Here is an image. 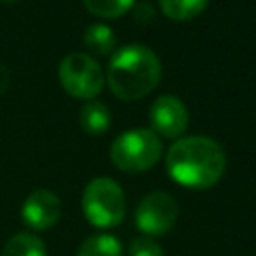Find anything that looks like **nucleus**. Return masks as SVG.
<instances>
[{
  "instance_id": "nucleus-1",
  "label": "nucleus",
  "mask_w": 256,
  "mask_h": 256,
  "mask_svg": "<svg viewBox=\"0 0 256 256\" xmlns=\"http://www.w3.org/2000/svg\"><path fill=\"white\" fill-rule=\"evenodd\" d=\"M166 170L180 186L204 190L222 178L226 154L222 146L208 136H184L168 148Z\"/></svg>"
},
{
  "instance_id": "nucleus-2",
  "label": "nucleus",
  "mask_w": 256,
  "mask_h": 256,
  "mask_svg": "<svg viewBox=\"0 0 256 256\" xmlns=\"http://www.w3.org/2000/svg\"><path fill=\"white\" fill-rule=\"evenodd\" d=\"M162 66L158 56L144 44H126L114 52L106 82L120 100H140L148 96L160 82Z\"/></svg>"
},
{
  "instance_id": "nucleus-3",
  "label": "nucleus",
  "mask_w": 256,
  "mask_h": 256,
  "mask_svg": "<svg viewBox=\"0 0 256 256\" xmlns=\"http://www.w3.org/2000/svg\"><path fill=\"white\" fill-rule=\"evenodd\" d=\"M162 156V140L150 128H134L114 138L110 160L122 172H146Z\"/></svg>"
},
{
  "instance_id": "nucleus-4",
  "label": "nucleus",
  "mask_w": 256,
  "mask_h": 256,
  "mask_svg": "<svg viewBox=\"0 0 256 256\" xmlns=\"http://www.w3.org/2000/svg\"><path fill=\"white\" fill-rule=\"evenodd\" d=\"M82 212L96 228H114L124 220L126 198L120 184L112 178L98 176L82 192Z\"/></svg>"
},
{
  "instance_id": "nucleus-5",
  "label": "nucleus",
  "mask_w": 256,
  "mask_h": 256,
  "mask_svg": "<svg viewBox=\"0 0 256 256\" xmlns=\"http://www.w3.org/2000/svg\"><path fill=\"white\" fill-rule=\"evenodd\" d=\"M58 78L62 88L80 100H92L104 88L100 64L84 52H72L64 56L58 66Z\"/></svg>"
},
{
  "instance_id": "nucleus-6",
  "label": "nucleus",
  "mask_w": 256,
  "mask_h": 256,
  "mask_svg": "<svg viewBox=\"0 0 256 256\" xmlns=\"http://www.w3.org/2000/svg\"><path fill=\"white\" fill-rule=\"evenodd\" d=\"M176 220H178V204L170 194L162 190L146 194L138 202L134 214V222L138 230L150 238L164 236L166 232H170Z\"/></svg>"
},
{
  "instance_id": "nucleus-7",
  "label": "nucleus",
  "mask_w": 256,
  "mask_h": 256,
  "mask_svg": "<svg viewBox=\"0 0 256 256\" xmlns=\"http://www.w3.org/2000/svg\"><path fill=\"white\" fill-rule=\"evenodd\" d=\"M150 124L152 130L166 138H178L188 126V110L184 102L174 94L158 96L150 106Z\"/></svg>"
},
{
  "instance_id": "nucleus-8",
  "label": "nucleus",
  "mask_w": 256,
  "mask_h": 256,
  "mask_svg": "<svg viewBox=\"0 0 256 256\" xmlns=\"http://www.w3.org/2000/svg\"><path fill=\"white\" fill-rule=\"evenodd\" d=\"M60 210H62L60 198L52 190L40 188L26 196V200L20 208V216L28 228L42 232V230L52 228L58 222Z\"/></svg>"
},
{
  "instance_id": "nucleus-9",
  "label": "nucleus",
  "mask_w": 256,
  "mask_h": 256,
  "mask_svg": "<svg viewBox=\"0 0 256 256\" xmlns=\"http://www.w3.org/2000/svg\"><path fill=\"white\" fill-rule=\"evenodd\" d=\"M110 122H112L110 110L102 102L88 100L80 108V126L88 134H104L110 128Z\"/></svg>"
},
{
  "instance_id": "nucleus-10",
  "label": "nucleus",
  "mask_w": 256,
  "mask_h": 256,
  "mask_svg": "<svg viewBox=\"0 0 256 256\" xmlns=\"http://www.w3.org/2000/svg\"><path fill=\"white\" fill-rule=\"evenodd\" d=\"M82 42L90 52L98 56H108L116 46V36L106 24H90L82 34Z\"/></svg>"
},
{
  "instance_id": "nucleus-11",
  "label": "nucleus",
  "mask_w": 256,
  "mask_h": 256,
  "mask_svg": "<svg viewBox=\"0 0 256 256\" xmlns=\"http://www.w3.org/2000/svg\"><path fill=\"white\" fill-rule=\"evenodd\" d=\"M2 256H46V246L32 232H18L6 242Z\"/></svg>"
},
{
  "instance_id": "nucleus-12",
  "label": "nucleus",
  "mask_w": 256,
  "mask_h": 256,
  "mask_svg": "<svg viewBox=\"0 0 256 256\" xmlns=\"http://www.w3.org/2000/svg\"><path fill=\"white\" fill-rule=\"evenodd\" d=\"M76 256H122V244L112 234H92L80 244Z\"/></svg>"
},
{
  "instance_id": "nucleus-13",
  "label": "nucleus",
  "mask_w": 256,
  "mask_h": 256,
  "mask_svg": "<svg viewBox=\"0 0 256 256\" xmlns=\"http://www.w3.org/2000/svg\"><path fill=\"white\" fill-rule=\"evenodd\" d=\"M208 0H160V10L170 20H192L196 18L204 8Z\"/></svg>"
},
{
  "instance_id": "nucleus-14",
  "label": "nucleus",
  "mask_w": 256,
  "mask_h": 256,
  "mask_svg": "<svg viewBox=\"0 0 256 256\" xmlns=\"http://www.w3.org/2000/svg\"><path fill=\"white\" fill-rule=\"evenodd\" d=\"M82 2L90 14L106 20L124 16L134 6V0H82Z\"/></svg>"
},
{
  "instance_id": "nucleus-15",
  "label": "nucleus",
  "mask_w": 256,
  "mask_h": 256,
  "mask_svg": "<svg viewBox=\"0 0 256 256\" xmlns=\"http://www.w3.org/2000/svg\"><path fill=\"white\" fill-rule=\"evenodd\" d=\"M128 254L130 256H164V250L162 246L150 238V236H138L130 242V248H128Z\"/></svg>"
},
{
  "instance_id": "nucleus-16",
  "label": "nucleus",
  "mask_w": 256,
  "mask_h": 256,
  "mask_svg": "<svg viewBox=\"0 0 256 256\" xmlns=\"http://www.w3.org/2000/svg\"><path fill=\"white\" fill-rule=\"evenodd\" d=\"M8 86H10V72L6 70L4 64H0V94H4Z\"/></svg>"
},
{
  "instance_id": "nucleus-17",
  "label": "nucleus",
  "mask_w": 256,
  "mask_h": 256,
  "mask_svg": "<svg viewBox=\"0 0 256 256\" xmlns=\"http://www.w3.org/2000/svg\"><path fill=\"white\" fill-rule=\"evenodd\" d=\"M2 4H14V2H18V0H0Z\"/></svg>"
}]
</instances>
